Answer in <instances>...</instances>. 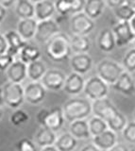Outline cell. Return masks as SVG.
<instances>
[{
    "label": "cell",
    "instance_id": "83f0119b",
    "mask_svg": "<svg viewBox=\"0 0 135 151\" xmlns=\"http://www.w3.org/2000/svg\"><path fill=\"white\" fill-rule=\"evenodd\" d=\"M41 50L36 45L27 44L23 47L20 53L18 54L17 58H19L21 60H23L27 64H29L32 61H35L37 60L41 59Z\"/></svg>",
    "mask_w": 135,
    "mask_h": 151
},
{
    "label": "cell",
    "instance_id": "cb8c5ba5",
    "mask_svg": "<svg viewBox=\"0 0 135 151\" xmlns=\"http://www.w3.org/2000/svg\"><path fill=\"white\" fill-rule=\"evenodd\" d=\"M70 44L74 54L88 53L91 48V40L88 35H76L70 37Z\"/></svg>",
    "mask_w": 135,
    "mask_h": 151
},
{
    "label": "cell",
    "instance_id": "b9f144b4",
    "mask_svg": "<svg viewBox=\"0 0 135 151\" xmlns=\"http://www.w3.org/2000/svg\"><path fill=\"white\" fill-rule=\"evenodd\" d=\"M108 151H130V149L124 144H116Z\"/></svg>",
    "mask_w": 135,
    "mask_h": 151
},
{
    "label": "cell",
    "instance_id": "d6986e66",
    "mask_svg": "<svg viewBox=\"0 0 135 151\" xmlns=\"http://www.w3.org/2000/svg\"><path fill=\"white\" fill-rule=\"evenodd\" d=\"M96 42L98 48L102 52H105V53H111L117 46L116 45L115 36L111 28H104V29H102L99 32Z\"/></svg>",
    "mask_w": 135,
    "mask_h": 151
},
{
    "label": "cell",
    "instance_id": "ee69618b",
    "mask_svg": "<svg viewBox=\"0 0 135 151\" xmlns=\"http://www.w3.org/2000/svg\"><path fill=\"white\" fill-rule=\"evenodd\" d=\"M7 14H8V9L0 4V24L6 19Z\"/></svg>",
    "mask_w": 135,
    "mask_h": 151
},
{
    "label": "cell",
    "instance_id": "603a6c76",
    "mask_svg": "<svg viewBox=\"0 0 135 151\" xmlns=\"http://www.w3.org/2000/svg\"><path fill=\"white\" fill-rule=\"evenodd\" d=\"M14 12L19 19L35 17V3L31 0H17Z\"/></svg>",
    "mask_w": 135,
    "mask_h": 151
},
{
    "label": "cell",
    "instance_id": "8992f818",
    "mask_svg": "<svg viewBox=\"0 0 135 151\" xmlns=\"http://www.w3.org/2000/svg\"><path fill=\"white\" fill-rule=\"evenodd\" d=\"M109 86L110 85L108 83L96 75L86 80L83 93H85L88 99L95 101L97 99L107 97L109 93Z\"/></svg>",
    "mask_w": 135,
    "mask_h": 151
},
{
    "label": "cell",
    "instance_id": "836d02e7",
    "mask_svg": "<svg viewBox=\"0 0 135 151\" xmlns=\"http://www.w3.org/2000/svg\"><path fill=\"white\" fill-rule=\"evenodd\" d=\"M107 124H108L110 129L113 130L114 132H121V131H123L125 127L127 126L128 120H127V117H126L123 113L119 112V114L117 116L113 118L111 121L108 122Z\"/></svg>",
    "mask_w": 135,
    "mask_h": 151
},
{
    "label": "cell",
    "instance_id": "c3c4849f",
    "mask_svg": "<svg viewBox=\"0 0 135 151\" xmlns=\"http://www.w3.org/2000/svg\"><path fill=\"white\" fill-rule=\"evenodd\" d=\"M125 4H127L131 8L135 9V0H125Z\"/></svg>",
    "mask_w": 135,
    "mask_h": 151
},
{
    "label": "cell",
    "instance_id": "f5cc1de1",
    "mask_svg": "<svg viewBox=\"0 0 135 151\" xmlns=\"http://www.w3.org/2000/svg\"><path fill=\"white\" fill-rule=\"evenodd\" d=\"M132 44H133V47H135V39L133 40V42H132Z\"/></svg>",
    "mask_w": 135,
    "mask_h": 151
},
{
    "label": "cell",
    "instance_id": "8d00e7d4",
    "mask_svg": "<svg viewBox=\"0 0 135 151\" xmlns=\"http://www.w3.org/2000/svg\"><path fill=\"white\" fill-rule=\"evenodd\" d=\"M17 151H38V148L36 146V143H33L29 139H21L18 141L16 145Z\"/></svg>",
    "mask_w": 135,
    "mask_h": 151
},
{
    "label": "cell",
    "instance_id": "f6af8a7d",
    "mask_svg": "<svg viewBox=\"0 0 135 151\" xmlns=\"http://www.w3.org/2000/svg\"><path fill=\"white\" fill-rule=\"evenodd\" d=\"M80 151H101V150L97 148L94 144H92V145H87L85 146H83L80 149Z\"/></svg>",
    "mask_w": 135,
    "mask_h": 151
},
{
    "label": "cell",
    "instance_id": "7bdbcfd3",
    "mask_svg": "<svg viewBox=\"0 0 135 151\" xmlns=\"http://www.w3.org/2000/svg\"><path fill=\"white\" fill-rule=\"evenodd\" d=\"M16 1H17V0H0V4H1L2 6H4L5 8H7V9H10L12 6L14 7Z\"/></svg>",
    "mask_w": 135,
    "mask_h": 151
},
{
    "label": "cell",
    "instance_id": "db71d44e",
    "mask_svg": "<svg viewBox=\"0 0 135 151\" xmlns=\"http://www.w3.org/2000/svg\"><path fill=\"white\" fill-rule=\"evenodd\" d=\"M130 151H135V146H134L133 148H131V149H130Z\"/></svg>",
    "mask_w": 135,
    "mask_h": 151
},
{
    "label": "cell",
    "instance_id": "ba28073f",
    "mask_svg": "<svg viewBox=\"0 0 135 151\" xmlns=\"http://www.w3.org/2000/svg\"><path fill=\"white\" fill-rule=\"evenodd\" d=\"M60 32V28L58 22L53 18L48 20L39 21L37 27L36 34L34 37V41L38 45H45L51 38L56 34Z\"/></svg>",
    "mask_w": 135,
    "mask_h": 151
},
{
    "label": "cell",
    "instance_id": "1f68e13d",
    "mask_svg": "<svg viewBox=\"0 0 135 151\" xmlns=\"http://www.w3.org/2000/svg\"><path fill=\"white\" fill-rule=\"evenodd\" d=\"M29 121V114L21 109H15L10 116V122L14 127H21Z\"/></svg>",
    "mask_w": 135,
    "mask_h": 151
},
{
    "label": "cell",
    "instance_id": "ab89813d",
    "mask_svg": "<svg viewBox=\"0 0 135 151\" xmlns=\"http://www.w3.org/2000/svg\"><path fill=\"white\" fill-rule=\"evenodd\" d=\"M8 51H9V45L5 37V34L0 32V56L8 53Z\"/></svg>",
    "mask_w": 135,
    "mask_h": 151
},
{
    "label": "cell",
    "instance_id": "7a4b0ae2",
    "mask_svg": "<svg viewBox=\"0 0 135 151\" xmlns=\"http://www.w3.org/2000/svg\"><path fill=\"white\" fill-rule=\"evenodd\" d=\"M62 111L65 120L70 123L80 119H86L93 112L92 103L90 99L87 98H71L63 104Z\"/></svg>",
    "mask_w": 135,
    "mask_h": 151
},
{
    "label": "cell",
    "instance_id": "ffe728a7",
    "mask_svg": "<svg viewBox=\"0 0 135 151\" xmlns=\"http://www.w3.org/2000/svg\"><path fill=\"white\" fill-rule=\"evenodd\" d=\"M57 12L55 2L52 0H42L35 3V18L38 21L48 20L53 18Z\"/></svg>",
    "mask_w": 135,
    "mask_h": 151
},
{
    "label": "cell",
    "instance_id": "44dd1931",
    "mask_svg": "<svg viewBox=\"0 0 135 151\" xmlns=\"http://www.w3.org/2000/svg\"><path fill=\"white\" fill-rule=\"evenodd\" d=\"M5 37L9 45L8 53L17 58L18 54L20 53L23 47L27 44V42L23 39L17 30H8L5 32Z\"/></svg>",
    "mask_w": 135,
    "mask_h": 151
},
{
    "label": "cell",
    "instance_id": "60d3db41",
    "mask_svg": "<svg viewBox=\"0 0 135 151\" xmlns=\"http://www.w3.org/2000/svg\"><path fill=\"white\" fill-rule=\"evenodd\" d=\"M105 1H106L107 6L113 9L125 4V0H105Z\"/></svg>",
    "mask_w": 135,
    "mask_h": 151
},
{
    "label": "cell",
    "instance_id": "816d5d0a",
    "mask_svg": "<svg viewBox=\"0 0 135 151\" xmlns=\"http://www.w3.org/2000/svg\"><path fill=\"white\" fill-rule=\"evenodd\" d=\"M32 2H34V3H37V2H39V1H42V0H31Z\"/></svg>",
    "mask_w": 135,
    "mask_h": 151
},
{
    "label": "cell",
    "instance_id": "277c9868",
    "mask_svg": "<svg viewBox=\"0 0 135 151\" xmlns=\"http://www.w3.org/2000/svg\"><path fill=\"white\" fill-rule=\"evenodd\" d=\"M124 71L125 69L122 64H119L113 60H102L96 64L97 76L111 86L116 82Z\"/></svg>",
    "mask_w": 135,
    "mask_h": 151
},
{
    "label": "cell",
    "instance_id": "6da1fadb",
    "mask_svg": "<svg viewBox=\"0 0 135 151\" xmlns=\"http://www.w3.org/2000/svg\"><path fill=\"white\" fill-rule=\"evenodd\" d=\"M45 52L55 63H62L69 60L72 55L70 37L63 32H59L45 45Z\"/></svg>",
    "mask_w": 135,
    "mask_h": 151
},
{
    "label": "cell",
    "instance_id": "484cf974",
    "mask_svg": "<svg viewBox=\"0 0 135 151\" xmlns=\"http://www.w3.org/2000/svg\"><path fill=\"white\" fill-rule=\"evenodd\" d=\"M57 139L58 138L55 134V131H53L50 129H47V127H42L41 129L37 131L35 138H34L36 145H38L40 147L54 145Z\"/></svg>",
    "mask_w": 135,
    "mask_h": 151
},
{
    "label": "cell",
    "instance_id": "8fae6325",
    "mask_svg": "<svg viewBox=\"0 0 135 151\" xmlns=\"http://www.w3.org/2000/svg\"><path fill=\"white\" fill-rule=\"evenodd\" d=\"M67 76L63 71L60 69H47L41 82L43 83L46 90L53 92H58L63 90L65 80Z\"/></svg>",
    "mask_w": 135,
    "mask_h": 151
},
{
    "label": "cell",
    "instance_id": "bcb514c9",
    "mask_svg": "<svg viewBox=\"0 0 135 151\" xmlns=\"http://www.w3.org/2000/svg\"><path fill=\"white\" fill-rule=\"evenodd\" d=\"M41 151H59V150L54 145H48V146H45V147H42Z\"/></svg>",
    "mask_w": 135,
    "mask_h": 151
},
{
    "label": "cell",
    "instance_id": "30bf717a",
    "mask_svg": "<svg viewBox=\"0 0 135 151\" xmlns=\"http://www.w3.org/2000/svg\"><path fill=\"white\" fill-rule=\"evenodd\" d=\"M111 29L113 31L116 45L118 47L132 44L135 39V32L130 26V23L128 21H117L113 26Z\"/></svg>",
    "mask_w": 135,
    "mask_h": 151
},
{
    "label": "cell",
    "instance_id": "e575fe53",
    "mask_svg": "<svg viewBox=\"0 0 135 151\" xmlns=\"http://www.w3.org/2000/svg\"><path fill=\"white\" fill-rule=\"evenodd\" d=\"M55 7L57 12L62 16L71 14V0H56Z\"/></svg>",
    "mask_w": 135,
    "mask_h": 151
},
{
    "label": "cell",
    "instance_id": "f546056e",
    "mask_svg": "<svg viewBox=\"0 0 135 151\" xmlns=\"http://www.w3.org/2000/svg\"><path fill=\"white\" fill-rule=\"evenodd\" d=\"M88 123H89V129L93 137L99 135L102 132L109 129V126L107 124V122L96 115H94L92 118H90Z\"/></svg>",
    "mask_w": 135,
    "mask_h": 151
},
{
    "label": "cell",
    "instance_id": "5b68a950",
    "mask_svg": "<svg viewBox=\"0 0 135 151\" xmlns=\"http://www.w3.org/2000/svg\"><path fill=\"white\" fill-rule=\"evenodd\" d=\"M5 105L11 109H18L25 100V89L22 83L8 81L3 85Z\"/></svg>",
    "mask_w": 135,
    "mask_h": 151
},
{
    "label": "cell",
    "instance_id": "7c38bea8",
    "mask_svg": "<svg viewBox=\"0 0 135 151\" xmlns=\"http://www.w3.org/2000/svg\"><path fill=\"white\" fill-rule=\"evenodd\" d=\"M25 89V100L30 105H39L46 96V88L41 81H29Z\"/></svg>",
    "mask_w": 135,
    "mask_h": 151
},
{
    "label": "cell",
    "instance_id": "681fc988",
    "mask_svg": "<svg viewBox=\"0 0 135 151\" xmlns=\"http://www.w3.org/2000/svg\"><path fill=\"white\" fill-rule=\"evenodd\" d=\"M129 23H130V26H131V27H132V29L135 32V15L133 16V18L131 19V20L129 21Z\"/></svg>",
    "mask_w": 135,
    "mask_h": 151
},
{
    "label": "cell",
    "instance_id": "4dcf8cb0",
    "mask_svg": "<svg viewBox=\"0 0 135 151\" xmlns=\"http://www.w3.org/2000/svg\"><path fill=\"white\" fill-rule=\"evenodd\" d=\"M113 14L117 21L129 22L135 15V9L131 8L127 4H123L118 8L113 9Z\"/></svg>",
    "mask_w": 135,
    "mask_h": 151
},
{
    "label": "cell",
    "instance_id": "f907efd6",
    "mask_svg": "<svg viewBox=\"0 0 135 151\" xmlns=\"http://www.w3.org/2000/svg\"><path fill=\"white\" fill-rule=\"evenodd\" d=\"M2 118V110H1V106H0V120Z\"/></svg>",
    "mask_w": 135,
    "mask_h": 151
},
{
    "label": "cell",
    "instance_id": "f1b7e54d",
    "mask_svg": "<svg viewBox=\"0 0 135 151\" xmlns=\"http://www.w3.org/2000/svg\"><path fill=\"white\" fill-rule=\"evenodd\" d=\"M78 141L70 132H65L58 137L55 146L59 151H73L77 147Z\"/></svg>",
    "mask_w": 135,
    "mask_h": 151
},
{
    "label": "cell",
    "instance_id": "52a82bcc",
    "mask_svg": "<svg viewBox=\"0 0 135 151\" xmlns=\"http://www.w3.org/2000/svg\"><path fill=\"white\" fill-rule=\"evenodd\" d=\"M95 26V20L90 18L84 12L73 14L69 23L72 34L76 35H89L94 30Z\"/></svg>",
    "mask_w": 135,
    "mask_h": 151
},
{
    "label": "cell",
    "instance_id": "d4e9b609",
    "mask_svg": "<svg viewBox=\"0 0 135 151\" xmlns=\"http://www.w3.org/2000/svg\"><path fill=\"white\" fill-rule=\"evenodd\" d=\"M47 71L46 65L41 59L27 64V79L29 81H41Z\"/></svg>",
    "mask_w": 135,
    "mask_h": 151
},
{
    "label": "cell",
    "instance_id": "9a60e30c",
    "mask_svg": "<svg viewBox=\"0 0 135 151\" xmlns=\"http://www.w3.org/2000/svg\"><path fill=\"white\" fill-rule=\"evenodd\" d=\"M114 91L124 94L126 96H131L135 93V80L131 73L124 71L114 84L111 85Z\"/></svg>",
    "mask_w": 135,
    "mask_h": 151
},
{
    "label": "cell",
    "instance_id": "4316f807",
    "mask_svg": "<svg viewBox=\"0 0 135 151\" xmlns=\"http://www.w3.org/2000/svg\"><path fill=\"white\" fill-rule=\"evenodd\" d=\"M107 6L105 0H86L84 12L93 20H96L104 12Z\"/></svg>",
    "mask_w": 135,
    "mask_h": 151
},
{
    "label": "cell",
    "instance_id": "e0dca14e",
    "mask_svg": "<svg viewBox=\"0 0 135 151\" xmlns=\"http://www.w3.org/2000/svg\"><path fill=\"white\" fill-rule=\"evenodd\" d=\"M38 22L39 21L35 17L19 19L16 26V30L25 41L29 42L31 40H34Z\"/></svg>",
    "mask_w": 135,
    "mask_h": 151
},
{
    "label": "cell",
    "instance_id": "11a10c76",
    "mask_svg": "<svg viewBox=\"0 0 135 151\" xmlns=\"http://www.w3.org/2000/svg\"><path fill=\"white\" fill-rule=\"evenodd\" d=\"M134 121H135V111H134Z\"/></svg>",
    "mask_w": 135,
    "mask_h": 151
},
{
    "label": "cell",
    "instance_id": "ac0fdd59",
    "mask_svg": "<svg viewBox=\"0 0 135 151\" xmlns=\"http://www.w3.org/2000/svg\"><path fill=\"white\" fill-rule=\"evenodd\" d=\"M93 144L102 151H108L114 145L117 144L116 132L110 129H107L106 131L102 132L101 134L93 137Z\"/></svg>",
    "mask_w": 135,
    "mask_h": 151
},
{
    "label": "cell",
    "instance_id": "f35d334b",
    "mask_svg": "<svg viewBox=\"0 0 135 151\" xmlns=\"http://www.w3.org/2000/svg\"><path fill=\"white\" fill-rule=\"evenodd\" d=\"M86 0H71V14H77L84 11Z\"/></svg>",
    "mask_w": 135,
    "mask_h": 151
},
{
    "label": "cell",
    "instance_id": "3957f363",
    "mask_svg": "<svg viewBox=\"0 0 135 151\" xmlns=\"http://www.w3.org/2000/svg\"><path fill=\"white\" fill-rule=\"evenodd\" d=\"M37 120L42 127H45L55 132L58 131L62 129L65 121L62 108L56 107L51 110L43 109L37 114Z\"/></svg>",
    "mask_w": 135,
    "mask_h": 151
},
{
    "label": "cell",
    "instance_id": "7402d4cb",
    "mask_svg": "<svg viewBox=\"0 0 135 151\" xmlns=\"http://www.w3.org/2000/svg\"><path fill=\"white\" fill-rule=\"evenodd\" d=\"M69 132L75 138L80 140L89 139L92 136L89 129V123L86 119H80L71 122L69 126Z\"/></svg>",
    "mask_w": 135,
    "mask_h": 151
},
{
    "label": "cell",
    "instance_id": "2e32d148",
    "mask_svg": "<svg viewBox=\"0 0 135 151\" xmlns=\"http://www.w3.org/2000/svg\"><path fill=\"white\" fill-rule=\"evenodd\" d=\"M85 82L86 80L82 75L72 71V73L67 76L66 80H65L63 91L70 96H78L81 92H83Z\"/></svg>",
    "mask_w": 135,
    "mask_h": 151
},
{
    "label": "cell",
    "instance_id": "9c48e42d",
    "mask_svg": "<svg viewBox=\"0 0 135 151\" xmlns=\"http://www.w3.org/2000/svg\"><path fill=\"white\" fill-rule=\"evenodd\" d=\"M92 111L94 115L102 118L107 123L113 120L120 112L113 105V103L107 97L93 101Z\"/></svg>",
    "mask_w": 135,
    "mask_h": 151
},
{
    "label": "cell",
    "instance_id": "74e56055",
    "mask_svg": "<svg viewBox=\"0 0 135 151\" xmlns=\"http://www.w3.org/2000/svg\"><path fill=\"white\" fill-rule=\"evenodd\" d=\"M15 59V57H13L10 53H6L0 56V72L5 73Z\"/></svg>",
    "mask_w": 135,
    "mask_h": 151
},
{
    "label": "cell",
    "instance_id": "d590c367",
    "mask_svg": "<svg viewBox=\"0 0 135 151\" xmlns=\"http://www.w3.org/2000/svg\"><path fill=\"white\" fill-rule=\"evenodd\" d=\"M123 138L129 144H135V121L129 122L122 131Z\"/></svg>",
    "mask_w": 135,
    "mask_h": 151
},
{
    "label": "cell",
    "instance_id": "4fadbf2b",
    "mask_svg": "<svg viewBox=\"0 0 135 151\" xmlns=\"http://www.w3.org/2000/svg\"><path fill=\"white\" fill-rule=\"evenodd\" d=\"M70 67L73 72L78 73L80 75H85L89 73L94 65L92 57L88 53L74 54L69 59Z\"/></svg>",
    "mask_w": 135,
    "mask_h": 151
},
{
    "label": "cell",
    "instance_id": "d6a6232c",
    "mask_svg": "<svg viewBox=\"0 0 135 151\" xmlns=\"http://www.w3.org/2000/svg\"><path fill=\"white\" fill-rule=\"evenodd\" d=\"M122 66L125 71L129 73L135 72V47L129 49L123 57Z\"/></svg>",
    "mask_w": 135,
    "mask_h": 151
},
{
    "label": "cell",
    "instance_id": "7dc6e473",
    "mask_svg": "<svg viewBox=\"0 0 135 151\" xmlns=\"http://www.w3.org/2000/svg\"><path fill=\"white\" fill-rule=\"evenodd\" d=\"M5 104L4 101V91H3V87L0 86V106H3Z\"/></svg>",
    "mask_w": 135,
    "mask_h": 151
},
{
    "label": "cell",
    "instance_id": "5bb4252c",
    "mask_svg": "<svg viewBox=\"0 0 135 151\" xmlns=\"http://www.w3.org/2000/svg\"><path fill=\"white\" fill-rule=\"evenodd\" d=\"M9 81L23 83L27 78V64L16 58L5 72Z\"/></svg>",
    "mask_w": 135,
    "mask_h": 151
}]
</instances>
